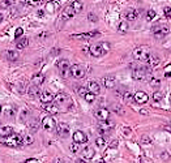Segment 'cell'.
I'll return each mask as SVG.
<instances>
[{
	"instance_id": "obj_36",
	"label": "cell",
	"mask_w": 171,
	"mask_h": 163,
	"mask_svg": "<svg viewBox=\"0 0 171 163\" xmlns=\"http://www.w3.org/2000/svg\"><path fill=\"white\" fill-rule=\"evenodd\" d=\"M141 142H143L144 145H149V144H152V138L148 135H144L143 137H141Z\"/></svg>"
},
{
	"instance_id": "obj_60",
	"label": "cell",
	"mask_w": 171,
	"mask_h": 163,
	"mask_svg": "<svg viewBox=\"0 0 171 163\" xmlns=\"http://www.w3.org/2000/svg\"><path fill=\"white\" fill-rule=\"evenodd\" d=\"M0 112H2V105H0Z\"/></svg>"
},
{
	"instance_id": "obj_15",
	"label": "cell",
	"mask_w": 171,
	"mask_h": 163,
	"mask_svg": "<svg viewBox=\"0 0 171 163\" xmlns=\"http://www.w3.org/2000/svg\"><path fill=\"white\" fill-rule=\"evenodd\" d=\"M149 101V97L145 91H137L135 94V102L138 103V105H145V103Z\"/></svg>"
},
{
	"instance_id": "obj_54",
	"label": "cell",
	"mask_w": 171,
	"mask_h": 163,
	"mask_svg": "<svg viewBox=\"0 0 171 163\" xmlns=\"http://www.w3.org/2000/svg\"><path fill=\"white\" fill-rule=\"evenodd\" d=\"M76 163H86V162H85V159L78 158V159H76Z\"/></svg>"
},
{
	"instance_id": "obj_61",
	"label": "cell",
	"mask_w": 171,
	"mask_h": 163,
	"mask_svg": "<svg viewBox=\"0 0 171 163\" xmlns=\"http://www.w3.org/2000/svg\"><path fill=\"white\" fill-rule=\"evenodd\" d=\"M170 103H171V94H170Z\"/></svg>"
},
{
	"instance_id": "obj_14",
	"label": "cell",
	"mask_w": 171,
	"mask_h": 163,
	"mask_svg": "<svg viewBox=\"0 0 171 163\" xmlns=\"http://www.w3.org/2000/svg\"><path fill=\"white\" fill-rule=\"evenodd\" d=\"M56 132L60 137H67L69 135V127L65 123H59L56 125Z\"/></svg>"
},
{
	"instance_id": "obj_51",
	"label": "cell",
	"mask_w": 171,
	"mask_h": 163,
	"mask_svg": "<svg viewBox=\"0 0 171 163\" xmlns=\"http://www.w3.org/2000/svg\"><path fill=\"white\" fill-rule=\"evenodd\" d=\"M163 131H167V132H170L171 133V125H163Z\"/></svg>"
},
{
	"instance_id": "obj_55",
	"label": "cell",
	"mask_w": 171,
	"mask_h": 163,
	"mask_svg": "<svg viewBox=\"0 0 171 163\" xmlns=\"http://www.w3.org/2000/svg\"><path fill=\"white\" fill-rule=\"evenodd\" d=\"M129 132H131V131H129L128 128H125V129H124V133H125V135H127V136L129 135Z\"/></svg>"
},
{
	"instance_id": "obj_41",
	"label": "cell",
	"mask_w": 171,
	"mask_h": 163,
	"mask_svg": "<svg viewBox=\"0 0 171 163\" xmlns=\"http://www.w3.org/2000/svg\"><path fill=\"white\" fill-rule=\"evenodd\" d=\"M22 33H24V30H22V27H17V29H16V32H14V38L18 39L22 35Z\"/></svg>"
},
{
	"instance_id": "obj_58",
	"label": "cell",
	"mask_w": 171,
	"mask_h": 163,
	"mask_svg": "<svg viewBox=\"0 0 171 163\" xmlns=\"http://www.w3.org/2000/svg\"><path fill=\"white\" fill-rule=\"evenodd\" d=\"M43 14H44V13H43L42 11H39V12H38V16H43Z\"/></svg>"
},
{
	"instance_id": "obj_30",
	"label": "cell",
	"mask_w": 171,
	"mask_h": 163,
	"mask_svg": "<svg viewBox=\"0 0 171 163\" xmlns=\"http://www.w3.org/2000/svg\"><path fill=\"white\" fill-rule=\"evenodd\" d=\"M118 30L120 32V33H127V30H128V22L127 21H122L120 24H119V26H118Z\"/></svg>"
},
{
	"instance_id": "obj_49",
	"label": "cell",
	"mask_w": 171,
	"mask_h": 163,
	"mask_svg": "<svg viewBox=\"0 0 171 163\" xmlns=\"http://www.w3.org/2000/svg\"><path fill=\"white\" fill-rule=\"evenodd\" d=\"M150 86H152V87H153V86H154V87L159 86V81H158V80H152V81H150Z\"/></svg>"
},
{
	"instance_id": "obj_32",
	"label": "cell",
	"mask_w": 171,
	"mask_h": 163,
	"mask_svg": "<svg viewBox=\"0 0 171 163\" xmlns=\"http://www.w3.org/2000/svg\"><path fill=\"white\" fill-rule=\"evenodd\" d=\"M76 91H77V94H78V95H81V97H83V98H85V95L89 93L88 87L85 89V87H83V86H78V87L76 89Z\"/></svg>"
},
{
	"instance_id": "obj_18",
	"label": "cell",
	"mask_w": 171,
	"mask_h": 163,
	"mask_svg": "<svg viewBox=\"0 0 171 163\" xmlns=\"http://www.w3.org/2000/svg\"><path fill=\"white\" fill-rule=\"evenodd\" d=\"M88 90L90 93H93L94 95H97V94H99V91H101V86H99V84L97 82V81H89V82H88Z\"/></svg>"
},
{
	"instance_id": "obj_50",
	"label": "cell",
	"mask_w": 171,
	"mask_h": 163,
	"mask_svg": "<svg viewBox=\"0 0 171 163\" xmlns=\"http://www.w3.org/2000/svg\"><path fill=\"white\" fill-rule=\"evenodd\" d=\"M26 116H28V111H24V112H22V115H21V120L25 121V120H26Z\"/></svg>"
},
{
	"instance_id": "obj_47",
	"label": "cell",
	"mask_w": 171,
	"mask_h": 163,
	"mask_svg": "<svg viewBox=\"0 0 171 163\" xmlns=\"http://www.w3.org/2000/svg\"><path fill=\"white\" fill-rule=\"evenodd\" d=\"M163 13H165L166 17H171V8L170 7H166V8L163 9Z\"/></svg>"
},
{
	"instance_id": "obj_1",
	"label": "cell",
	"mask_w": 171,
	"mask_h": 163,
	"mask_svg": "<svg viewBox=\"0 0 171 163\" xmlns=\"http://www.w3.org/2000/svg\"><path fill=\"white\" fill-rule=\"evenodd\" d=\"M132 55L138 62H148V59L152 55V51L148 46H138L137 48L133 50Z\"/></svg>"
},
{
	"instance_id": "obj_12",
	"label": "cell",
	"mask_w": 171,
	"mask_h": 163,
	"mask_svg": "<svg viewBox=\"0 0 171 163\" xmlns=\"http://www.w3.org/2000/svg\"><path fill=\"white\" fill-rule=\"evenodd\" d=\"M97 35H99V32L94 30V32H88V33H83V34H73V35H71V38H73V39H90Z\"/></svg>"
},
{
	"instance_id": "obj_43",
	"label": "cell",
	"mask_w": 171,
	"mask_h": 163,
	"mask_svg": "<svg viewBox=\"0 0 171 163\" xmlns=\"http://www.w3.org/2000/svg\"><path fill=\"white\" fill-rule=\"evenodd\" d=\"M69 149H71L72 153H77V151H78V144H75V142H73V144L69 146Z\"/></svg>"
},
{
	"instance_id": "obj_27",
	"label": "cell",
	"mask_w": 171,
	"mask_h": 163,
	"mask_svg": "<svg viewBox=\"0 0 171 163\" xmlns=\"http://www.w3.org/2000/svg\"><path fill=\"white\" fill-rule=\"evenodd\" d=\"M138 16V11L136 9H128L127 13H125V17H127L128 21H135Z\"/></svg>"
},
{
	"instance_id": "obj_38",
	"label": "cell",
	"mask_w": 171,
	"mask_h": 163,
	"mask_svg": "<svg viewBox=\"0 0 171 163\" xmlns=\"http://www.w3.org/2000/svg\"><path fill=\"white\" fill-rule=\"evenodd\" d=\"M124 101L125 102H131V101H135V95H132L129 91H127L124 94Z\"/></svg>"
},
{
	"instance_id": "obj_29",
	"label": "cell",
	"mask_w": 171,
	"mask_h": 163,
	"mask_svg": "<svg viewBox=\"0 0 171 163\" xmlns=\"http://www.w3.org/2000/svg\"><path fill=\"white\" fill-rule=\"evenodd\" d=\"M69 5L72 7L73 9H75V12H76V13L81 12V9H83V3H81V2H72Z\"/></svg>"
},
{
	"instance_id": "obj_24",
	"label": "cell",
	"mask_w": 171,
	"mask_h": 163,
	"mask_svg": "<svg viewBox=\"0 0 171 163\" xmlns=\"http://www.w3.org/2000/svg\"><path fill=\"white\" fill-rule=\"evenodd\" d=\"M12 135H13V129H12V127H9V125L0 128V136H2V137L7 138V137H9Z\"/></svg>"
},
{
	"instance_id": "obj_56",
	"label": "cell",
	"mask_w": 171,
	"mask_h": 163,
	"mask_svg": "<svg viewBox=\"0 0 171 163\" xmlns=\"http://www.w3.org/2000/svg\"><path fill=\"white\" fill-rule=\"evenodd\" d=\"M140 112H141V114H144V115H148V111H146V110H141Z\"/></svg>"
},
{
	"instance_id": "obj_53",
	"label": "cell",
	"mask_w": 171,
	"mask_h": 163,
	"mask_svg": "<svg viewBox=\"0 0 171 163\" xmlns=\"http://www.w3.org/2000/svg\"><path fill=\"white\" fill-rule=\"evenodd\" d=\"M116 146H118V141H114L113 144H110V147H113V149H115Z\"/></svg>"
},
{
	"instance_id": "obj_33",
	"label": "cell",
	"mask_w": 171,
	"mask_h": 163,
	"mask_svg": "<svg viewBox=\"0 0 171 163\" xmlns=\"http://www.w3.org/2000/svg\"><path fill=\"white\" fill-rule=\"evenodd\" d=\"M28 128L30 129L33 133H34V132H37V129H38V123H37V120H33V121H30V123H29Z\"/></svg>"
},
{
	"instance_id": "obj_34",
	"label": "cell",
	"mask_w": 171,
	"mask_h": 163,
	"mask_svg": "<svg viewBox=\"0 0 171 163\" xmlns=\"http://www.w3.org/2000/svg\"><path fill=\"white\" fill-rule=\"evenodd\" d=\"M33 142H34V138H33L32 135H26V136H24V144L30 145V144H33Z\"/></svg>"
},
{
	"instance_id": "obj_9",
	"label": "cell",
	"mask_w": 171,
	"mask_h": 163,
	"mask_svg": "<svg viewBox=\"0 0 171 163\" xmlns=\"http://www.w3.org/2000/svg\"><path fill=\"white\" fill-rule=\"evenodd\" d=\"M73 142L75 144H85L88 142V136L85 135V133L83 131H76L75 133H73Z\"/></svg>"
},
{
	"instance_id": "obj_10",
	"label": "cell",
	"mask_w": 171,
	"mask_h": 163,
	"mask_svg": "<svg viewBox=\"0 0 171 163\" xmlns=\"http://www.w3.org/2000/svg\"><path fill=\"white\" fill-rule=\"evenodd\" d=\"M152 32H153V34H155V35H166V34H168L170 29H168V26H166V25L159 24V25H154V26L152 27Z\"/></svg>"
},
{
	"instance_id": "obj_44",
	"label": "cell",
	"mask_w": 171,
	"mask_h": 163,
	"mask_svg": "<svg viewBox=\"0 0 171 163\" xmlns=\"http://www.w3.org/2000/svg\"><path fill=\"white\" fill-rule=\"evenodd\" d=\"M11 4H12V2H4V0H2V2H0V8H8Z\"/></svg>"
},
{
	"instance_id": "obj_8",
	"label": "cell",
	"mask_w": 171,
	"mask_h": 163,
	"mask_svg": "<svg viewBox=\"0 0 171 163\" xmlns=\"http://www.w3.org/2000/svg\"><path fill=\"white\" fill-rule=\"evenodd\" d=\"M94 115H95V117L99 121H107L108 117H110V111L107 108H105V107H101L98 110H95Z\"/></svg>"
},
{
	"instance_id": "obj_13",
	"label": "cell",
	"mask_w": 171,
	"mask_h": 163,
	"mask_svg": "<svg viewBox=\"0 0 171 163\" xmlns=\"http://www.w3.org/2000/svg\"><path fill=\"white\" fill-rule=\"evenodd\" d=\"M39 99H41L42 103H44V105H50V103L55 99V95L51 91L46 90V91H43V93L39 94Z\"/></svg>"
},
{
	"instance_id": "obj_35",
	"label": "cell",
	"mask_w": 171,
	"mask_h": 163,
	"mask_svg": "<svg viewBox=\"0 0 171 163\" xmlns=\"http://www.w3.org/2000/svg\"><path fill=\"white\" fill-rule=\"evenodd\" d=\"M95 145L97 146H105L106 145V140H105V137H98V138H97L95 140Z\"/></svg>"
},
{
	"instance_id": "obj_52",
	"label": "cell",
	"mask_w": 171,
	"mask_h": 163,
	"mask_svg": "<svg viewBox=\"0 0 171 163\" xmlns=\"http://www.w3.org/2000/svg\"><path fill=\"white\" fill-rule=\"evenodd\" d=\"M53 163H64V161H63L62 158H56V159L53 162Z\"/></svg>"
},
{
	"instance_id": "obj_7",
	"label": "cell",
	"mask_w": 171,
	"mask_h": 163,
	"mask_svg": "<svg viewBox=\"0 0 171 163\" xmlns=\"http://www.w3.org/2000/svg\"><path fill=\"white\" fill-rule=\"evenodd\" d=\"M149 72V68H145V67H138V68L133 69L132 72V78L133 80H143Z\"/></svg>"
},
{
	"instance_id": "obj_39",
	"label": "cell",
	"mask_w": 171,
	"mask_h": 163,
	"mask_svg": "<svg viewBox=\"0 0 171 163\" xmlns=\"http://www.w3.org/2000/svg\"><path fill=\"white\" fill-rule=\"evenodd\" d=\"M113 111H115V112H118V114H124V110H123V107L120 106V105H116V106H113Z\"/></svg>"
},
{
	"instance_id": "obj_59",
	"label": "cell",
	"mask_w": 171,
	"mask_h": 163,
	"mask_svg": "<svg viewBox=\"0 0 171 163\" xmlns=\"http://www.w3.org/2000/svg\"><path fill=\"white\" fill-rule=\"evenodd\" d=\"M2 21H3V14L0 13V22H2Z\"/></svg>"
},
{
	"instance_id": "obj_37",
	"label": "cell",
	"mask_w": 171,
	"mask_h": 163,
	"mask_svg": "<svg viewBox=\"0 0 171 163\" xmlns=\"http://www.w3.org/2000/svg\"><path fill=\"white\" fill-rule=\"evenodd\" d=\"M94 99H95V95H94L93 93H90V91H89V93L85 95V101H86V102H89V103H92Z\"/></svg>"
},
{
	"instance_id": "obj_6",
	"label": "cell",
	"mask_w": 171,
	"mask_h": 163,
	"mask_svg": "<svg viewBox=\"0 0 171 163\" xmlns=\"http://www.w3.org/2000/svg\"><path fill=\"white\" fill-rule=\"evenodd\" d=\"M41 125L43 127V129H46V131H53L54 128H56V121L53 116H44L43 119H42V123Z\"/></svg>"
},
{
	"instance_id": "obj_3",
	"label": "cell",
	"mask_w": 171,
	"mask_h": 163,
	"mask_svg": "<svg viewBox=\"0 0 171 163\" xmlns=\"http://www.w3.org/2000/svg\"><path fill=\"white\" fill-rule=\"evenodd\" d=\"M4 142H5V145H8V146H20V145L24 144V136L17 135V133H13L12 136L7 137L4 140Z\"/></svg>"
},
{
	"instance_id": "obj_40",
	"label": "cell",
	"mask_w": 171,
	"mask_h": 163,
	"mask_svg": "<svg viewBox=\"0 0 171 163\" xmlns=\"http://www.w3.org/2000/svg\"><path fill=\"white\" fill-rule=\"evenodd\" d=\"M125 93H127V91H125L124 89H122V87H119V89H116V90H115V94L118 95V97H122V98H124Z\"/></svg>"
},
{
	"instance_id": "obj_2",
	"label": "cell",
	"mask_w": 171,
	"mask_h": 163,
	"mask_svg": "<svg viewBox=\"0 0 171 163\" xmlns=\"http://www.w3.org/2000/svg\"><path fill=\"white\" fill-rule=\"evenodd\" d=\"M56 67L59 69V73H60L62 77H68V75L71 73V65H69V62L67 59H62L56 63Z\"/></svg>"
},
{
	"instance_id": "obj_20",
	"label": "cell",
	"mask_w": 171,
	"mask_h": 163,
	"mask_svg": "<svg viewBox=\"0 0 171 163\" xmlns=\"http://www.w3.org/2000/svg\"><path fill=\"white\" fill-rule=\"evenodd\" d=\"M113 127H114V124L107 120V121H101L99 125H98V129H99L101 133H107L108 131L113 129Z\"/></svg>"
},
{
	"instance_id": "obj_21",
	"label": "cell",
	"mask_w": 171,
	"mask_h": 163,
	"mask_svg": "<svg viewBox=\"0 0 171 163\" xmlns=\"http://www.w3.org/2000/svg\"><path fill=\"white\" fill-rule=\"evenodd\" d=\"M43 82H44V75L43 73H35V75L32 77V85L41 86Z\"/></svg>"
},
{
	"instance_id": "obj_46",
	"label": "cell",
	"mask_w": 171,
	"mask_h": 163,
	"mask_svg": "<svg viewBox=\"0 0 171 163\" xmlns=\"http://www.w3.org/2000/svg\"><path fill=\"white\" fill-rule=\"evenodd\" d=\"M5 114L8 115V116H14V114H16V111H14L13 108H7V111H5Z\"/></svg>"
},
{
	"instance_id": "obj_26",
	"label": "cell",
	"mask_w": 171,
	"mask_h": 163,
	"mask_svg": "<svg viewBox=\"0 0 171 163\" xmlns=\"http://www.w3.org/2000/svg\"><path fill=\"white\" fill-rule=\"evenodd\" d=\"M43 108H44V111H47V112L51 114V115L59 114V107H58V105H46Z\"/></svg>"
},
{
	"instance_id": "obj_48",
	"label": "cell",
	"mask_w": 171,
	"mask_h": 163,
	"mask_svg": "<svg viewBox=\"0 0 171 163\" xmlns=\"http://www.w3.org/2000/svg\"><path fill=\"white\" fill-rule=\"evenodd\" d=\"M155 17V12L154 11H148V20H153Z\"/></svg>"
},
{
	"instance_id": "obj_5",
	"label": "cell",
	"mask_w": 171,
	"mask_h": 163,
	"mask_svg": "<svg viewBox=\"0 0 171 163\" xmlns=\"http://www.w3.org/2000/svg\"><path fill=\"white\" fill-rule=\"evenodd\" d=\"M89 52H90V55L94 56V57H99V56H102L103 54H105L106 51H105V48H103L102 43H95V44H92V46L89 47Z\"/></svg>"
},
{
	"instance_id": "obj_19",
	"label": "cell",
	"mask_w": 171,
	"mask_h": 163,
	"mask_svg": "<svg viewBox=\"0 0 171 163\" xmlns=\"http://www.w3.org/2000/svg\"><path fill=\"white\" fill-rule=\"evenodd\" d=\"M54 101H55V103H58V105H65V103L69 102L71 99H69V97L65 93H58L55 95V99Z\"/></svg>"
},
{
	"instance_id": "obj_11",
	"label": "cell",
	"mask_w": 171,
	"mask_h": 163,
	"mask_svg": "<svg viewBox=\"0 0 171 163\" xmlns=\"http://www.w3.org/2000/svg\"><path fill=\"white\" fill-rule=\"evenodd\" d=\"M102 84H103V86H105L106 89H113V87H115V85H116V78H115V76H113V75L105 76V77L102 78Z\"/></svg>"
},
{
	"instance_id": "obj_23",
	"label": "cell",
	"mask_w": 171,
	"mask_h": 163,
	"mask_svg": "<svg viewBox=\"0 0 171 163\" xmlns=\"http://www.w3.org/2000/svg\"><path fill=\"white\" fill-rule=\"evenodd\" d=\"M7 59H8L9 62H17L20 59V52L16 50H9L7 51Z\"/></svg>"
},
{
	"instance_id": "obj_17",
	"label": "cell",
	"mask_w": 171,
	"mask_h": 163,
	"mask_svg": "<svg viewBox=\"0 0 171 163\" xmlns=\"http://www.w3.org/2000/svg\"><path fill=\"white\" fill-rule=\"evenodd\" d=\"M148 65H149V68H155V67H158L159 65V63H161V59H159V56L157 55V54H153L152 52V55H150V57L148 59Z\"/></svg>"
},
{
	"instance_id": "obj_4",
	"label": "cell",
	"mask_w": 171,
	"mask_h": 163,
	"mask_svg": "<svg viewBox=\"0 0 171 163\" xmlns=\"http://www.w3.org/2000/svg\"><path fill=\"white\" fill-rule=\"evenodd\" d=\"M71 76L75 78H83L85 76V69L83 65L80 64H73L71 65Z\"/></svg>"
},
{
	"instance_id": "obj_16",
	"label": "cell",
	"mask_w": 171,
	"mask_h": 163,
	"mask_svg": "<svg viewBox=\"0 0 171 163\" xmlns=\"http://www.w3.org/2000/svg\"><path fill=\"white\" fill-rule=\"evenodd\" d=\"M75 9L72 8L71 5H68V7H65L64 8V11L62 12V16H60V18L62 20H64V21H67V20H69V18H72L73 16H75Z\"/></svg>"
},
{
	"instance_id": "obj_57",
	"label": "cell",
	"mask_w": 171,
	"mask_h": 163,
	"mask_svg": "<svg viewBox=\"0 0 171 163\" xmlns=\"http://www.w3.org/2000/svg\"><path fill=\"white\" fill-rule=\"evenodd\" d=\"M97 163H106V162L103 161V159H99V161H97Z\"/></svg>"
},
{
	"instance_id": "obj_31",
	"label": "cell",
	"mask_w": 171,
	"mask_h": 163,
	"mask_svg": "<svg viewBox=\"0 0 171 163\" xmlns=\"http://www.w3.org/2000/svg\"><path fill=\"white\" fill-rule=\"evenodd\" d=\"M163 98H165V93L163 91H155L153 94V101L154 102H161Z\"/></svg>"
},
{
	"instance_id": "obj_45",
	"label": "cell",
	"mask_w": 171,
	"mask_h": 163,
	"mask_svg": "<svg viewBox=\"0 0 171 163\" xmlns=\"http://www.w3.org/2000/svg\"><path fill=\"white\" fill-rule=\"evenodd\" d=\"M88 18H89V21H93V22H95L97 20H98V17H97L94 13H89L88 14Z\"/></svg>"
},
{
	"instance_id": "obj_25",
	"label": "cell",
	"mask_w": 171,
	"mask_h": 163,
	"mask_svg": "<svg viewBox=\"0 0 171 163\" xmlns=\"http://www.w3.org/2000/svg\"><path fill=\"white\" fill-rule=\"evenodd\" d=\"M39 94V86H35V85H30L28 87V95L30 98H34Z\"/></svg>"
},
{
	"instance_id": "obj_42",
	"label": "cell",
	"mask_w": 171,
	"mask_h": 163,
	"mask_svg": "<svg viewBox=\"0 0 171 163\" xmlns=\"http://www.w3.org/2000/svg\"><path fill=\"white\" fill-rule=\"evenodd\" d=\"M51 8V12H54L55 8H58V3H47V9Z\"/></svg>"
},
{
	"instance_id": "obj_28",
	"label": "cell",
	"mask_w": 171,
	"mask_h": 163,
	"mask_svg": "<svg viewBox=\"0 0 171 163\" xmlns=\"http://www.w3.org/2000/svg\"><path fill=\"white\" fill-rule=\"evenodd\" d=\"M29 44V39L26 38V37H24V38H21V39H18V42L16 43V46H17V48H25L26 46Z\"/></svg>"
},
{
	"instance_id": "obj_22",
	"label": "cell",
	"mask_w": 171,
	"mask_h": 163,
	"mask_svg": "<svg viewBox=\"0 0 171 163\" xmlns=\"http://www.w3.org/2000/svg\"><path fill=\"white\" fill-rule=\"evenodd\" d=\"M81 154H83V157H84L85 159H92V158L94 157V155H95V150L93 149L92 146H86L85 149L83 150V153H81Z\"/></svg>"
}]
</instances>
